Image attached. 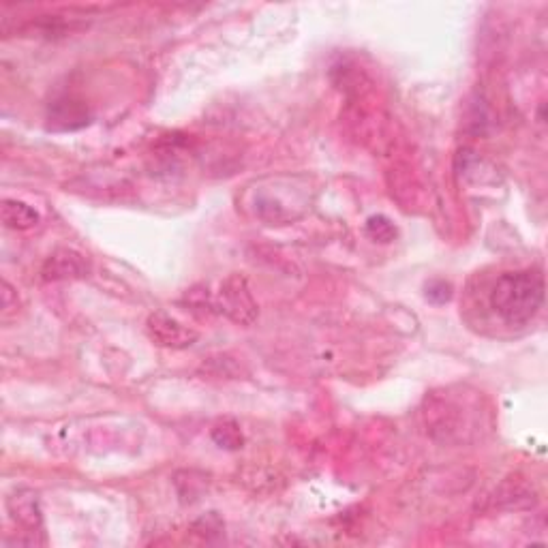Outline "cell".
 <instances>
[{
	"mask_svg": "<svg viewBox=\"0 0 548 548\" xmlns=\"http://www.w3.org/2000/svg\"><path fill=\"white\" fill-rule=\"evenodd\" d=\"M544 277L536 270L506 272L491 289V309L508 326H525L544 304Z\"/></svg>",
	"mask_w": 548,
	"mask_h": 548,
	"instance_id": "6da1fadb",
	"label": "cell"
},
{
	"mask_svg": "<svg viewBox=\"0 0 548 548\" xmlns=\"http://www.w3.org/2000/svg\"><path fill=\"white\" fill-rule=\"evenodd\" d=\"M215 309L238 326H251L260 315L251 287L242 274H230L221 283L215 298Z\"/></svg>",
	"mask_w": 548,
	"mask_h": 548,
	"instance_id": "7a4b0ae2",
	"label": "cell"
},
{
	"mask_svg": "<svg viewBox=\"0 0 548 548\" xmlns=\"http://www.w3.org/2000/svg\"><path fill=\"white\" fill-rule=\"evenodd\" d=\"M146 332L150 341H155L159 347L167 349H187L200 339V332L163 311H157L148 317Z\"/></svg>",
	"mask_w": 548,
	"mask_h": 548,
	"instance_id": "3957f363",
	"label": "cell"
},
{
	"mask_svg": "<svg viewBox=\"0 0 548 548\" xmlns=\"http://www.w3.org/2000/svg\"><path fill=\"white\" fill-rule=\"evenodd\" d=\"M90 274L88 257L75 249H58L41 266L43 281H75Z\"/></svg>",
	"mask_w": 548,
	"mask_h": 548,
	"instance_id": "277c9868",
	"label": "cell"
},
{
	"mask_svg": "<svg viewBox=\"0 0 548 548\" xmlns=\"http://www.w3.org/2000/svg\"><path fill=\"white\" fill-rule=\"evenodd\" d=\"M7 510L11 521L24 529V534H43V510L39 495L30 489H18L7 497ZM37 542V540H35Z\"/></svg>",
	"mask_w": 548,
	"mask_h": 548,
	"instance_id": "5b68a950",
	"label": "cell"
},
{
	"mask_svg": "<svg viewBox=\"0 0 548 548\" xmlns=\"http://www.w3.org/2000/svg\"><path fill=\"white\" fill-rule=\"evenodd\" d=\"M88 105L82 99L75 97H60L52 101L48 110V127L52 131H78L90 125Z\"/></svg>",
	"mask_w": 548,
	"mask_h": 548,
	"instance_id": "8992f818",
	"label": "cell"
},
{
	"mask_svg": "<svg viewBox=\"0 0 548 548\" xmlns=\"http://www.w3.org/2000/svg\"><path fill=\"white\" fill-rule=\"evenodd\" d=\"M0 219H3L5 227L15 232H28L39 225L41 217L39 212L20 200H5L0 206Z\"/></svg>",
	"mask_w": 548,
	"mask_h": 548,
	"instance_id": "52a82bcc",
	"label": "cell"
},
{
	"mask_svg": "<svg viewBox=\"0 0 548 548\" xmlns=\"http://www.w3.org/2000/svg\"><path fill=\"white\" fill-rule=\"evenodd\" d=\"M210 437L221 450L238 452L245 446V435L240 431V424L232 418H223L210 429Z\"/></svg>",
	"mask_w": 548,
	"mask_h": 548,
	"instance_id": "ba28073f",
	"label": "cell"
},
{
	"mask_svg": "<svg viewBox=\"0 0 548 548\" xmlns=\"http://www.w3.org/2000/svg\"><path fill=\"white\" fill-rule=\"evenodd\" d=\"M364 234L379 245H390V242L399 236L397 225L386 215H373L364 223Z\"/></svg>",
	"mask_w": 548,
	"mask_h": 548,
	"instance_id": "9c48e42d",
	"label": "cell"
},
{
	"mask_svg": "<svg viewBox=\"0 0 548 548\" xmlns=\"http://www.w3.org/2000/svg\"><path fill=\"white\" fill-rule=\"evenodd\" d=\"M426 300L433 304H446L452 300V285L444 279H435L426 285Z\"/></svg>",
	"mask_w": 548,
	"mask_h": 548,
	"instance_id": "30bf717a",
	"label": "cell"
},
{
	"mask_svg": "<svg viewBox=\"0 0 548 548\" xmlns=\"http://www.w3.org/2000/svg\"><path fill=\"white\" fill-rule=\"evenodd\" d=\"M15 309H18V292H13V287L3 281V317L7 319Z\"/></svg>",
	"mask_w": 548,
	"mask_h": 548,
	"instance_id": "8fae6325",
	"label": "cell"
}]
</instances>
